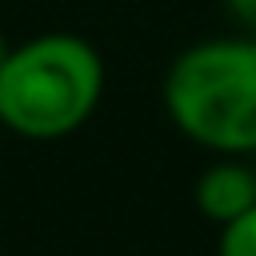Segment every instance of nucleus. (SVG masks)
Here are the masks:
<instances>
[{
	"label": "nucleus",
	"mask_w": 256,
	"mask_h": 256,
	"mask_svg": "<svg viewBox=\"0 0 256 256\" xmlns=\"http://www.w3.org/2000/svg\"><path fill=\"white\" fill-rule=\"evenodd\" d=\"M216 256H256V204L220 224Z\"/></svg>",
	"instance_id": "4"
},
{
	"label": "nucleus",
	"mask_w": 256,
	"mask_h": 256,
	"mask_svg": "<svg viewBox=\"0 0 256 256\" xmlns=\"http://www.w3.org/2000/svg\"><path fill=\"white\" fill-rule=\"evenodd\" d=\"M8 52H12V40H8V36H4V32H0V60H4V56H8Z\"/></svg>",
	"instance_id": "6"
},
{
	"label": "nucleus",
	"mask_w": 256,
	"mask_h": 256,
	"mask_svg": "<svg viewBox=\"0 0 256 256\" xmlns=\"http://www.w3.org/2000/svg\"><path fill=\"white\" fill-rule=\"evenodd\" d=\"M252 40H256V28H252Z\"/></svg>",
	"instance_id": "7"
},
{
	"label": "nucleus",
	"mask_w": 256,
	"mask_h": 256,
	"mask_svg": "<svg viewBox=\"0 0 256 256\" xmlns=\"http://www.w3.org/2000/svg\"><path fill=\"white\" fill-rule=\"evenodd\" d=\"M104 92L100 52L72 32H40L0 60V124L24 140H64Z\"/></svg>",
	"instance_id": "1"
},
{
	"label": "nucleus",
	"mask_w": 256,
	"mask_h": 256,
	"mask_svg": "<svg viewBox=\"0 0 256 256\" xmlns=\"http://www.w3.org/2000/svg\"><path fill=\"white\" fill-rule=\"evenodd\" d=\"M224 4H228V12L236 20H244L248 28H256V0H224Z\"/></svg>",
	"instance_id": "5"
},
{
	"label": "nucleus",
	"mask_w": 256,
	"mask_h": 256,
	"mask_svg": "<svg viewBox=\"0 0 256 256\" xmlns=\"http://www.w3.org/2000/svg\"><path fill=\"white\" fill-rule=\"evenodd\" d=\"M164 108L172 124L220 152H256V40L220 36L184 48L164 76Z\"/></svg>",
	"instance_id": "2"
},
{
	"label": "nucleus",
	"mask_w": 256,
	"mask_h": 256,
	"mask_svg": "<svg viewBox=\"0 0 256 256\" xmlns=\"http://www.w3.org/2000/svg\"><path fill=\"white\" fill-rule=\"evenodd\" d=\"M192 200H196L204 220L224 224V220H232V216H240L244 208L256 204V168L240 164L236 156H228L220 164H208L196 176Z\"/></svg>",
	"instance_id": "3"
}]
</instances>
